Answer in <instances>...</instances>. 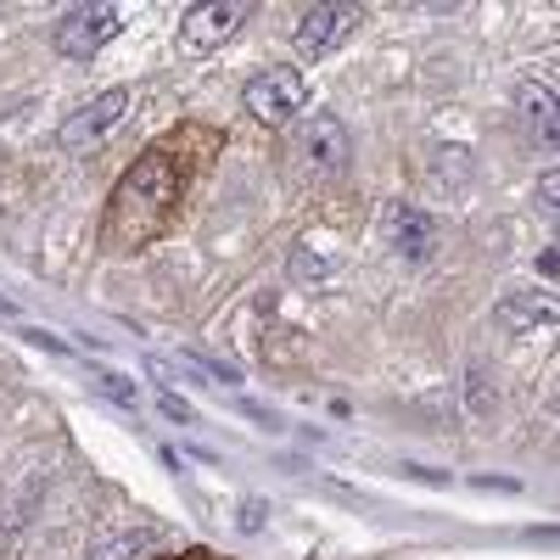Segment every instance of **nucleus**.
Listing matches in <instances>:
<instances>
[{"mask_svg": "<svg viewBox=\"0 0 560 560\" xmlns=\"http://www.w3.org/2000/svg\"><path fill=\"white\" fill-rule=\"evenodd\" d=\"M555 269H560V253H555V247H544V253H538V275H544V280H555Z\"/></svg>", "mask_w": 560, "mask_h": 560, "instance_id": "obj_17", "label": "nucleus"}, {"mask_svg": "<svg viewBox=\"0 0 560 560\" xmlns=\"http://www.w3.org/2000/svg\"><path fill=\"white\" fill-rule=\"evenodd\" d=\"M359 23H364L359 7H308V12L298 18L292 45H298V57L319 62V57H331L337 45H348V39L359 34Z\"/></svg>", "mask_w": 560, "mask_h": 560, "instance_id": "obj_6", "label": "nucleus"}, {"mask_svg": "<svg viewBox=\"0 0 560 560\" xmlns=\"http://www.w3.org/2000/svg\"><path fill=\"white\" fill-rule=\"evenodd\" d=\"M258 527H264V504L247 499V504H242V533H258Z\"/></svg>", "mask_w": 560, "mask_h": 560, "instance_id": "obj_16", "label": "nucleus"}, {"mask_svg": "<svg viewBox=\"0 0 560 560\" xmlns=\"http://www.w3.org/2000/svg\"><path fill=\"white\" fill-rule=\"evenodd\" d=\"M247 0H208V7H191L179 23V51L185 57H213L219 45L247 23Z\"/></svg>", "mask_w": 560, "mask_h": 560, "instance_id": "obj_5", "label": "nucleus"}, {"mask_svg": "<svg viewBox=\"0 0 560 560\" xmlns=\"http://www.w3.org/2000/svg\"><path fill=\"white\" fill-rule=\"evenodd\" d=\"M242 102H247V113H253L258 124L280 129V124H292V113L308 107V79H303L298 68H269V73L247 79Z\"/></svg>", "mask_w": 560, "mask_h": 560, "instance_id": "obj_2", "label": "nucleus"}, {"mask_svg": "<svg viewBox=\"0 0 560 560\" xmlns=\"http://www.w3.org/2000/svg\"><path fill=\"white\" fill-rule=\"evenodd\" d=\"M348 158H353V140H348L342 118L314 113V118H308V129H303V163H308V174L331 179V174H342V168H348Z\"/></svg>", "mask_w": 560, "mask_h": 560, "instance_id": "obj_7", "label": "nucleus"}, {"mask_svg": "<svg viewBox=\"0 0 560 560\" xmlns=\"http://www.w3.org/2000/svg\"><path fill=\"white\" fill-rule=\"evenodd\" d=\"M96 387L113 398V404H124V409H135V387L118 376V370H96Z\"/></svg>", "mask_w": 560, "mask_h": 560, "instance_id": "obj_13", "label": "nucleus"}, {"mask_svg": "<svg viewBox=\"0 0 560 560\" xmlns=\"http://www.w3.org/2000/svg\"><path fill=\"white\" fill-rule=\"evenodd\" d=\"M493 325L504 337H538L555 325V298L549 292H516V298H504L493 308Z\"/></svg>", "mask_w": 560, "mask_h": 560, "instance_id": "obj_9", "label": "nucleus"}, {"mask_svg": "<svg viewBox=\"0 0 560 560\" xmlns=\"http://www.w3.org/2000/svg\"><path fill=\"white\" fill-rule=\"evenodd\" d=\"M555 197H560V179H555V168L538 179V202H544V213H555Z\"/></svg>", "mask_w": 560, "mask_h": 560, "instance_id": "obj_15", "label": "nucleus"}, {"mask_svg": "<svg viewBox=\"0 0 560 560\" xmlns=\"http://www.w3.org/2000/svg\"><path fill=\"white\" fill-rule=\"evenodd\" d=\"M118 28H124V12L107 7V0L102 7H73L51 28V45H57V57H68V62H90L107 39H118Z\"/></svg>", "mask_w": 560, "mask_h": 560, "instance_id": "obj_3", "label": "nucleus"}, {"mask_svg": "<svg viewBox=\"0 0 560 560\" xmlns=\"http://www.w3.org/2000/svg\"><path fill=\"white\" fill-rule=\"evenodd\" d=\"M158 560H213L208 549H185V555H158Z\"/></svg>", "mask_w": 560, "mask_h": 560, "instance_id": "obj_18", "label": "nucleus"}, {"mask_svg": "<svg viewBox=\"0 0 560 560\" xmlns=\"http://www.w3.org/2000/svg\"><path fill=\"white\" fill-rule=\"evenodd\" d=\"M337 269H342V258L314 253V242H298L292 247V280H331Z\"/></svg>", "mask_w": 560, "mask_h": 560, "instance_id": "obj_11", "label": "nucleus"}, {"mask_svg": "<svg viewBox=\"0 0 560 560\" xmlns=\"http://www.w3.org/2000/svg\"><path fill=\"white\" fill-rule=\"evenodd\" d=\"M129 84H113V90H102V96H90L79 113H68V124H62V152H84V147H102V140L124 124V113H129Z\"/></svg>", "mask_w": 560, "mask_h": 560, "instance_id": "obj_4", "label": "nucleus"}, {"mask_svg": "<svg viewBox=\"0 0 560 560\" xmlns=\"http://www.w3.org/2000/svg\"><path fill=\"white\" fill-rule=\"evenodd\" d=\"M158 409H163L168 420H179V427H191V420H197V409L185 404V398H174V393H163V398H158Z\"/></svg>", "mask_w": 560, "mask_h": 560, "instance_id": "obj_14", "label": "nucleus"}, {"mask_svg": "<svg viewBox=\"0 0 560 560\" xmlns=\"http://www.w3.org/2000/svg\"><path fill=\"white\" fill-rule=\"evenodd\" d=\"M522 118H527V129L544 140V147H555L560 118H555V90H549V84H538V79L522 84Z\"/></svg>", "mask_w": 560, "mask_h": 560, "instance_id": "obj_10", "label": "nucleus"}, {"mask_svg": "<svg viewBox=\"0 0 560 560\" xmlns=\"http://www.w3.org/2000/svg\"><path fill=\"white\" fill-rule=\"evenodd\" d=\"M179 208V174L168 152H147L113 191V219H107V236L124 247H147L152 236H163L168 219Z\"/></svg>", "mask_w": 560, "mask_h": 560, "instance_id": "obj_1", "label": "nucleus"}, {"mask_svg": "<svg viewBox=\"0 0 560 560\" xmlns=\"http://www.w3.org/2000/svg\"><path fill=\"white\" fill-rule=\"evenodd\" d=\"M387 242H393L398 258L427 264V258L438 253V219L420 213L415 202H393V208H387Z\"/></svg>", "mask_w": 560, "mask_h": 560, "instance_id": "obj_8", "label": "nucleus"}, {"mask_svg": "<svg viewBox=\"0 0 560 560\" xmlns=\"http://www.w3.org/2000/svg\"><path fill=\"white\" fill-rule=\"evenodd\" d=\"M147 549H152V533H147V527H129V533L107 538V544H102L96 555H90V560H140Z\"/></svg>", "mask_w": 560, "mask_h": 560, "instance_id": "obj_12", "label": "nucleus"}]
</instances>
